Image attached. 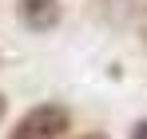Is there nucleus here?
Listing matches in <instances>:
<instances>
[{"instance_id": "obj_1", "label": "nucleus", "mask_w": 147, "mask_h": 139, "mask_svg": "<svg viewBox=\"0 0 147 139\" xmlns=\"http://www.w3.org/2000/svg\"><path fill=\"white\" fill-rule=\"evenodd\" d=\"M68 127H72V115L64 103H40L12 127L8 139H64Z\"/></svg>"}, {"instance_id": "obj_4", "label": "nucleus", "mask_w": 147, "mask_h": 139, "mask_svg": "<svg viewBox=\"0 0 147 139\" xmlns=\"http://www.w3.org/2000/svg\"><path fill=\"white\" fill-rule=\"evenodd\" d=\"M4 111H8V99H4V92H0V119H4Z\"/></svg>"}, {"instance_id": "obj_3", "label": "nucleus", "mask_w": 147, "mask_h": 139, "mask_svg": "<svg viewBox=\"0 0 147 139\" xmlns=\"http://www.w3.org/2000/svg\"><path fill=\"white\" fill-rule=\"evenodd\" d=\"M131 139H147V119H139V123L131 127Z\"/></svg>"}, {"instance_id": "obj_5", "label": "nucleus", "mask_w": 147, "mask_h": 139, "mask_svg": "<svg viewBox=\"0 0 147 139\" xmlns=\"http://www.w3.org/2000/svg\"><path fill=\"white\" fill-rule=\"evenodd\" d=\"M88 139H107V135H88Z\"/></svg>"}, {"instance_id": "obj_2", "label": "nucleus", "mask_w": 147, "mask_h": 139, "mask_svg": "<svg viewBox=\"0 0 147 139\" xmlns=\"http://www.w3.org/2000/svg\"><path fill=\"white\" fill-rule=\"evenodd\" d=\"M60 0H16V16L28 32H52L60 24Z\"/></svg>"}]
</instances>
